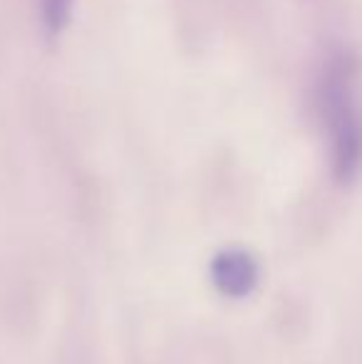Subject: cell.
<instances>
[{
  "label": "cell",
  "instance_id": "cell-1",
  "mask_svg": "<svg viewBox=\"0 0 362 364\" xmlns=\"http://www.w3.org/2000/svg\"><path fill=\"white\" fill-rule=\"evenodd\" d=\"M315 109L335 178L355 181L362 171V75L348 50H335L320 65Z\"/></svg>",
  "mask_w": 362,
  "mask_h": 364
},
{
  "label": "cell",
  "instance_id": "cell-2",
  "mask_svg": "<svg viewBox=\"0 0 362 364\" xmlns=\"http://www.w3.org/2000/svg\"><path fill=\"white\" fill-rule=\"evenodd\" d=\"M213 280L228 295H246L256 285V263L243 250H226L213 263Z\"/></svg>",
  "mask_w": 362,
  "mask_h": 364
},
{
  "label": "cell",
  "instance_id": "cell-3",
  "mask_svg": "<svg viewBox=\"0 0 362 364\" xmlns=\"http://www.w3.org/2000/svg\"><path fill=\"white\" fill-rule=\"evenodd\" d=\"M38 8L43 35L48 40H60V35L68 30L70 20H73L75 0H38Z\"/></svg>",
  "mask_w": 362,
  "mask_h": 364
}]
</instances>
